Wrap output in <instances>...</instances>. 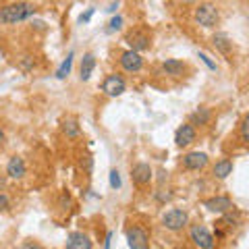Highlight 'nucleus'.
Instances as JSON below:
<instances>
[{
	"label": "nucleus",
	"mask_w": 249,
	"mask_h": 249,
	"mask_svg": "<svg viewBox=\"0 0 249 249\" xmlns=\"http://www.w3.org/2000/svg\"><path fill=\"white\" fill-rule=\"evenodd\" d=\"M37 13V6L31 2H15L0 9V25H15V23L27 21Z\"/></svg>",
	"instance_id": "obj_1"
},
{
	"label": "nucleus",
	"mask_w": 249,
	"mask_h": 249,
	"mask_svg": "<svg viewBox=\"0 0 249 249\" xmlns=\"http://www.w3.org/2000/svg\"><path fill=\"white\" fill-rule=\"evenodd\" d=\"M193 17H196L197 25H201V27H214L218 23V19H220V15H218V9L212 2H204L196 9Z\"/></svg>",
	"instance_id": "obj_2"
},
{
	"label": "nucleus",
	"mask_w": 249,
	"mask_h": 249,
	"mask_svg": "<svg viewBox=\"0 0 249 249\" xmlns=\"http://www.w3.org/2000/svg\"><path fill=\"white\" fill-rule=\"evenodd\" d=\"M162 224H164V229L173 231V232H178L187 227V212L185 210H168V212L162 216Z\"/></svg>",
	"instance_id": "obj_3"
},
{
	"label": "nucleus",
	"mask_w": 249,
	"mask_h": 249,
	"mask_svg": "<svg viewBox=\"0 0 249 249\" xmlns=\"http://www.w3.org/2000/svg\"><path fill=\"white\" fill-rule=\"evenodd\" d=\"M127 243L131 249H147L150 245V235L143 227H129L127 229Z\"/></svg>",
	"instance_id": "obj_4"
},
{
	"label": "nucleus",
	"mask_w": 249,
	"mask_h": 249,
	"mask_svg": "<svg viewBox=\"0 0 249 249\" xmlns=\"http://www.w3.org/2000/svg\"><path fill=\"white\" fill-rule=\"evenodd\" d=\"M189 235H191V241H193V245H196V247H201V249H212V247L216 245L214 237L210 235V232H208L204 227H199V224H196V227H191Z\"/></svg>",
	"instance_id": "obj_5"
},
{
	"label": "nucleus",
	"mask_w": 249,
	"mask_h": 249,
	"mask_svg": "<svg viewBox=\"0 0 249 249\" xmlns=\"http://www.w3.org/2000/svg\"><path fill=\"white\" fill-rule=\"evenodd\" d=\"M124 89H127V83H124V79L121 75H108L102 83V91L110 98L121 96V93H124Z\"/></svg>",
	"instance_id": "obj_6"
},
{
	"label": "nucleus",
	"mask_w": 249,
	"mask_h": 249,
	"mask_svg": "<svg viewBox=\"0 0 249 249\" xmlns=\"http://www.w3.org/2000/svg\"><path fill=\"white\" fill-rule=\"evenodd\" d=\"M121 67H123L127 73H137V71H142V67H143L142 54L135 52V50L123 52V54H121Z\"/></svg>",
	"instance_id": "obj_7"
},
{
	"label": "nucleus",
	"mask_w": 249,
	"mask_h": 249,
	"mask_svg": "<svg viewBox=\"0 0 249 249\" xmlns=\"http://www.w3.org/2000/svg\"><path fill=\"white\" fill-rule=\"evenodd\" d=\"M196 127H193L191 123H187V124H181V127L177 129V133H175V143L178 147H187V145H191L193 142H196Z\"/></svg>",
	"instance_id": "obj_8"
},
{
	"label": "nucleus",
	"mask_w": 249,
	"mask_h": 249,
	"mask_svg": "<svg viewBox=\"0 0 249 249\" xmlns=\"http://www.w3.org/2000/svg\"><path fill=\"white\" fill-rule=\"evenodd\" d=\"M204 206L210 210V212H216V214H229L232 208V201L224 196H216V197H210L204 201Z\"/></svg>",
	"instance_id": "obj_9"
},
{
	"label": "nucleus",
	"mask_w": 249,
	"mask_h": 249,
	"mask_svg": "<svg viewBox=\"0 0 249 249\" xmlns=\"http://www.w3.org/2000/svg\"><path fill=\"white\" fill-rule=\"evenodd\" d=\"M127 42L131 46V50H135V52H142V50H147L150 48V36L145 34V31L142 29H135V31H131V34L127 36Z\"/></svg>",
	"instance_id": "obj_10"
},
{
	"label": "nucleus",
	"mask_w": 249,
	"mask_h": 249,
	"mask_svg": "<svg viewBox=\"0 0 249 249\" xmlns=\"http://www.w3.org/2000/svg\"><path fill=\"white\" fill-rule=\"evenodd\" d=\"M208 164V154L204 152H189L183 156V166L187 170H201Z\"/></svg>",
	"instance_id": "obj_11"
},
{
	"label": "nucleus",
	"mask_w": 249,
	"mask_h": 249,
	"mask_svg": "<svg viewBox=\"0 0 249 249\" xmlns=\"http://www.w3.org/2000/svg\"><path fill=\"white\" fill-rule=\"evenodd\" d=\"M131 177H133V181L137 185H147L152 181V168H150V164H145V162H139V164H135L133 170H131Z\"/></svg>",
	"instance_id": "obj_12"
},
{
	"label": "nucleus",
	"mask_w": 249,
	"mask_h": 249,
	"mask_svg": "<svg viewBox=\"0 0 249 249\" xmlns=\"http://www.w3.org/2000/svg\"><path fill=\"white\" fill-rule=\"evenodd\" d=\"M67 249H91V241L83 232H71L67 237Z\"/></svg>",
	"instance_id": "obj_13"
},
{
	"label": "nucleus",
	"mask_w": 249,
	"mask_h": 249,
	"mask_svg": "<svg viewBox=\"0 0 249 249\" xmlns=\"http://www.w3.org/2000/svg\"><path fill=\"white\" fill-rule=\"evenodd\" d=\"M6 175H9L11 178H21L23 175H25V162H23V158L13 156V158L9 160V164H6Z\"/></svg>",
	"instance_id": "obj_14"
},
{
	"label": "nucleus",
	"mask_w": 249,
	"mask_h": 249,
	"mask_svg": "<svg viewBox=\"0 0 249 249\" xmlns=\"http://www.w3.org/2000/svg\"><path fill=\"white\" fill-rule=\"evenodd\" d=\"M162 71H164L166 75H170V77H181L185 73V65L177 58H168V60L162 62Z\"/></svg>",
	"instance_id": "obj_15"
},
{
	"label": "nucleus",
	"mask_w": 249,
	"mask_h": 249,
	"mask_svg": "<svg viewBox=\"0 0 249 249\" xmlns=\"http://www.w3.org/2000/svg\"><path fill=\"white\" fill-rule=\"evenodd\" d=\"M212 173L216 178H227L231 173H232V162L229 158H222V160H218L214 168H212Z\"/></svg>",
	"instance_id": "obj_16"
},
{
	"label": "nucleus",
	"mask_w": 249,
	"mask_h": 249,
	"mask_svg": "<svg viewBox=\"0 0 249 249\" xmlns=\"http://www.w3.org/2000/svg\"><path fill=\"white\" fill-rule=\"evenodd\" d=\"M93 69H96V56L93 54H85V56L81 58V81H88Z\"/></svg>",
	"instance_id": "obj_17"
},
{
	"label": "nucleus",
	"mask_w": 249,
	"mask_h": 249,
	"mask_svg": "<svg viewBox=\"0 0 249 249\" xmlns=\"http://www.w3.org/2000/svg\"><path fill=\"white\" fill-rule=\"evenodd\" d=\"M210 119H212V112H210L208 108H197V110L189 116L191 124H197V127H201V124H208Z\"/></svg>",
	"instance_id": "obj_18"
},
{
	"label": "nucleus",
	"mask_w": 249,
	"mask_h": 249,
	"mask_svg": "<svg viewBox=\"0 0 249 249\" xmlns=\"http://www.w3.org/2000/svg\"><path fill=\"white\" fill-rule=\"evenodd\" d=\"M214 46H216V48L218 50H220L222 54H227V56H229V54H231V42H229V37L227 36H224V34H218V36H214Z\"/></svg>",
	"instance_id": "obj_19"
},
{
	"label": "nucleus",
	"mask_w": 249,
	"mask_h": 249,
	"mask_svg": "<svg viewBox=\"0 0 249 249\" xmlns=\"http://www.w3.org/2000/svg\"><path fill=\"white\" fill-rule=\"evenodd\" d=\"M71 67H73V52H69V54H67V58L62 60V65L58 67V71H56V77H58V79H65V77L71 73Z\"/></svg>",
	"instance_id": "obj_20"
},
{
	"label": "nucleus",
	"mask_w": 249,
	"mask_h": 249,
	"mask_svg": "<svg viewBox=\"0 0 249 249\" xmlns=\"http://www.w3.org/2000/svg\"><path fill=\"white\" fill-rule=\"evenodd\" d=\"M62 131H65L69 137H77L79 135V124H77V121H73V119H67L62 123Z\"/></svg>",
	"instance_id": "obj_21"
},
{
	"label": "nucleus",
	"mask_w": 249,
	"mask_h": 249,
	"mask_svg": "<svg viewBox=\"0 0 249 249\" xmlns=\"http://www.w3.org/2000/svg\"><path fill=\"white\" fill-rule=\"evenodd\" d=\"M241 142H243L245 145H249V114L243 119V123H241Z\"/></svg>",
	"instance_id": "obj_22"
},
{
	"label": "nucleus",
	"mask_w": 249,
	"mask_h": 249,
	"mask_svg": "<svg viewBox=\"0 0 249 249\" xmlns=\"http://www.w3.org/2000/svg\"><path fill=\"white\" fill-rule=\"evenodd\" d=\"M110 187H112V189H119V187H121V175L116 173V170H112V173H110Z\"/></svg>",
	"instance_id": "obj_23"
},
{
	"label": "nucleus",
	"mask_w": 249,
	"mask_h": 249,
	"mask_svg": "<svg viewBox=\"0 0 249 249\" xmlns=\"http://www.w3.org/2000/svg\"><path fill=\"white\" fill-rule=\"evenodd\" d=\"M199 58H201V60H204V62H206V65H208V69H212V71H216V65H214V62H212V58H210V56H208V54H204V52H199Z\"/></svg>",
	"instance_id": "obj_24"
},
{
	"label": "nucleus",
	"mask_w": 249,
	"mask_h": 249,
	"mask_svg": "<svg viewBox=\"0 0 249 249\" xmlns=\"http://www.w3.org/2000/svg\"><path fill=\"white\" fill-rule=\"evenodd\" d=\"M121 25H123V19H121V17H114V19L110 21V27H108V29L114 31V29H121Z\"/></svg>",
	"instance_id": "obj_25"
},
{
	"label": "nucleus",
	"mask_w": 249,
	"mask_h": 249,
	"mask_svg": "<svg viewBox=\"0 0 249 249\" xmlns=\"http://www.w3.org/2000/svg\"><path fill=\"white\" fill-rule=\"evenodd\" d=\"M6 208H9V197H6L4 193H0V212H4Z\"/></svg>",
	"instance_id": "obj_26"
},
{
	"label": "nucleus",
	"mask_w": 249,
	"mask_h": 249,
	"mask_svg": "<svg viewBox=\"0 0 249 249\" xmlns=\"http://www.w3.org/2000/svg\"><path fill=\"white\" fill-rule=\"evenodd\" d=\"M91 15H93V9H89V11L85 13V15H81V17H79V21H81V23H88V21L91 19Z\"/></svg>",
	"instance_id": "obj_27"
},
{
	"label": "nucleus",
	"mask_w": 249,
	"mask_h": 249,
	"mask_svg": "<svg viewBox=\"0 0 249 249\" xmlns=\"http://www.w3.org/2000/svg\"><path fill=\"white\" fill-rule=\"evenodd\" d=\"M91 164H93L91 158L89 156H85V170H88V173H91Z\"/></svg>",
	"instance_id": "obj_28"
},
{
	"label": "nucleus",
	"mask_w": 249,
	"mask_h": 249,
	"mask_svg": "<svg viewBox=\"0 0 249 249\" xmlns=\"http://www.w3.org/2000/svg\"><path fill=\"white\" fill-rule=\"evenodd\" d=\"M110 239H112V232H108V235H106V243H104V247H110Z\"/></svg>",
	"instance_id": "obj_29"
},
{
	"label": "nucleus",
	"mask_w": 249,
	"mask_h": 249,
	"mask_svg": "<svg viewBox=\"0 0 249 249\" xmlns=\"http://www.w3.org/2000/svg\"><path fill=\"white\" fill-rule=\"evenodd\" d=\"M2 139H4V131L0 129V142H2Z\"/></svg>",
	"instance_id": "obj_30"
},
{
	"label": "nucleus",
	"mask_w": 249,
	"mask_h": 249,
	"mask_svg": "<svg viewBox=\"0 0 249 249\" xmlns=\"http://www.w3.org/2000/svg\"><path fill=\"white\" fill-rule=\"evenodd\" d=\"M183 2H193V0H183Z\"/></svg>",
	"instance_id": "obj_31"
}]
</instances>
